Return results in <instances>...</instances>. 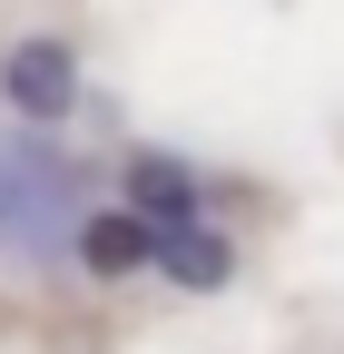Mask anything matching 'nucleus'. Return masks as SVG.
I'll list each match as a JSON object with an SVG mask.
<instances>
[{"mask_svg":"<svg viewBox=\"0 0 344 354\" xmlns=\"http://www.w3.org/2000/svg\"><path fill=\"white\" fill-rule=\"evenodd\" d=\"M0 99H10L30 128H50V118L79 109V59L59 50V39H20V50L0 59Z\"/></svg>","mask_w":344,"mask_h":354,"instance_id":"nucleus-1","label":"nucleus"},{"mask_svg":"<svg viewBox=\"0 0 344 354\" xmlns=\"http://www.w3.org/2000/svg\"><path fill=\"white\" fill-rule=\"evenodd\" d=\"M79 266H89V276H148V266H157V227L128 216V207L79 216Z\"/></svg>","mask_w":344,"mask_h":354,"instance_id":"nucleus-2","label":"nucleus"},{"mask_svg":"<svg viewBox=\"0 0 344 354\" xmlns=\"http://www.w3.org/2000/svg\"><path fill=\"white\" fill-rule=\"evenodd\" d=\"M128 216H148V227H187V216H197V167L187 158H128V197H118Z\"/></svg>","mask_w":344,"mask_h":354,"instance_id":"nucleus-3","label":"nucleus"},{"mask_svg":"<svg viewBox=\"0 0 344 354\" xmlns=\"http://www.w3.org/2000/svg\"><path fill=\"white\" fill-rule=\"evenodd\" d=\"M157 276H178L187 295H217L236 276V246L207 227V216H187V227H157Z\"/></svg>","mask_w":344,"mask_h":354,"instance_id":"nucleus-4","label":"nucleus"}]
</instances>
